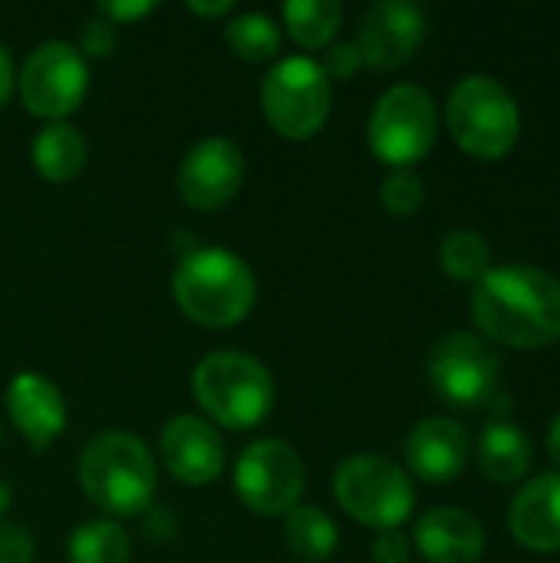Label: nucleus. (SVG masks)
Listing matches in <instances>:
<instances>
[{
  "instance_id": "obj_1",
  "label": "nucleus",
  "mask_w": 560,
  "mask_h": 563,
  "mask_svg": "<svg viewBox=\"0 0 560 563\" xmlns=\"http://www.w3.org/2000/svg\"><path fill=\"white\" fill-rule=\"evenodd\" d=\"M479 330L515 350L560 340V280L538 267H492L472 294Z\"/></svg>"
},
{
  "instance_id": "obj_2",
  "label": "nucleus",
  "mask_w": 560,
  "mask_h": 563,
  "mask_svg": "<svg viewBox=\"0 0 560 563\" xmlns=\"http://www.w3.org/2000/svg\"><path fill=\"white\" fill-rule=\"evenodd\" d=\"M79 488L99 511L132 518L152 505L158 468L142 439L129 432H102L79 455Z\"/></svg>"
},
{
  "instance_id": "obj_3",
  "label": "nucleus",
  "mask_w": 560,
  "mask_h": 563,
  "mask_svg": "<svg viewBox=\"0 0 560 563\" xmlns=\"http://www.w3.org/2000/svg\"><path fill=\"white\" fill-rule=\"evenodd\" d=\"M172 290L182 313L208 330L241 323L257 297L251 267L224 247H201L182 257Z\"/></svg>"
},
{
  "instance_id": "obj_4",
  "label": "nucleus",
  "mask_w": 560,
  "mask_h": 563,
  "mask_svg": "<svg viewBox=\"0 0 560 563\" xmlns=\"http://www.w3.org/2000/svg\"><path fill=\"white\" fill-rule=\"evenodd\" d=\"M198 406L224 429H254L274 409V379L267 366L238 350L208 353L191 376Z\"/></svg>"
},
{
  "instance_id": "obj_5",
  "label": "nucleus",
  "mask_w": 560,
  "mask_h": 563,
  "mask_svg": "<svg viewBox=\"0 0 560 563\" xmlns=\"http://www.w3.org/2000/svg\"><path fill=\"white\" fill-rule=\"evenodd\" d=\"M446 122L462 152L495 162L505 158L521 135V112L515 96L492 76H465L449 92Z\"/></svg>"
},
{
  "instance_id": "obj_6",
  "label": "nucleus",
  "mask_w": 560,
  "mask_h": 563,
  "mask_svg": "<svg viewBox=\"0 0 560 563\" xmlns=\"http://www.w3.org/2000/svg\"><path fill=\"white\" fill-rule=\"evenodd\" d=\"M330 79L317 59L290 56L281 59L261 82V109L271 129L290 142L317 135L330 115Z\"/></svg>"
},
{
  "instance_id": "obj_7",
  "label": "nucleus",
  "mask_w": 560,
  "mask_h": 563,
  "mask_svg": "<svg viewBox=\"0 0 560 563\" xmlns=\"http://www.w3.org/2000/svg\"><path fill=\"white\" fill-rule=\"evenodd\" d=\"M333 495L340 508L366 528H399L416 505L409 475L380 455L347 459L333 475Z\"/></svg>"
},
{
  "instance_id": "obj_8",
  "label": "nucleus",
  "mask_w": 560,
  "mask_h": 563,
  "mask_svg": "<svg viewBox=\"0 0 560 563\" xmlns=\"http://www.w3.org/2000/svg\"><path fill=\"white\" fill-rule=\"evenodd\" d=\"M436 125V102L422 86H393L370 115V148L393 168H413L432 148Z\"/></svg>"
},
{
  "instance_id": "obj_9",
  "label": "nucleus",
  "mask_w": 560,
  "mask_h": 563,
  "mask_svg": "<svg viewBox=\"0 0 560 563\" xmlns=\"http://www.w3.org/2000/svg\"><path fill=\"white\" fill-rule=\"evenodd\" d=\"M429 386L436 396L459 409L485 406L498 396L502 360L475 333H449L429 353Z\"/></svg>"
},
{
  "instance_id": "obj_10",
  "label": "nucleus",
  "mask_w": 560,
  "mask_h": 563,
  "mask_svg": "<svg viewBox=\"0 0 560 563\" xmlns=\"http://www.w3.org/2000/svg\"><path fill=\"white\" fill-rule=\"evenodd\" d=\"M89 89V66L83 53L63 40L40 43L20 73V96L23 106L50 122H63L69 112L79 109Z\"/></svg>"
},
{
  "instance_id": "obj_11",
  "label": "nucleus",
  "mask_w": 560,
  "mask_h": 563,
  "mask_svg": "<svg viewBox=\"0 0 560 563\" xmlns=\"http://www.w3.org/2000/svg\"><path fill=\"white\" fill-rule=\"evenodd\" d=\"M234 492L254 515H287L304 495L300 455L281 439H261L234 465Z\"/></svg>"
},
{
  "instance_id": "obj_12",
  "label": "nucleus",
  "mask_w": 560,
  "mask_h": 563,
  "mask_svg": "<svg viewBox=\"0 0 560 563\" xmlns=\"http://www.w3.org/2000/svg\"><path fill=\"white\" fill-rule=\"evenodd\" d=\"M241 181H244V152L224 135L201 139L178 168V195L195 211L224 208L241 191Z\"/></svg>"
},
{
  "instance_id": "obj_13",
  "label": "nucleus",
  "mask_w": 560,
  "mask_h": 563,
  "mask_svg": "<svg viewBox=\"0 0 560 563\" xmlns=\"http://www.w3.org/2000/svg\"><path fill=\"white\" fill-rule=\"evenodd\" d=\"M422 36H426V16L416 3L383 0L363 13L353 46L363 66L386 73V69H399L403 63H409Z\"/></svg>"
},
{
  "instance_id": "obj_14",
  "label": "nucleus",
  "mask_w": 560,
  "mask_h": 563,
  "mask_svg": "<svg viewBox=\"0 0 560 563\" xmlns=\"http://www.w3.org/2000/svg\"><path fill=\"white\" fill-rule=\"evenodd\" d=\"M162 462L182 485H208L224 468V442L198 416H175L162 435Z\"/></svg>"
},
{
  "instance_id": "obj_15",
  "label": "nucleus",
  "mask_w": 560,
  "mask_h": 563,
  "mask_svg": "<svg viewBox=\"0 0 560 563\" xmlns=\"http://www.w3.org/2000/svg\"><path fill=\"white\" fill-rule=\"evenodd\" d=\"M469 462V432L452 419H422L406 439V465L429 485H449Z\"/></svg>"
},
{
  "instance_id": "obj_16",
  "label": "nucleus",
  "mask_w": 560,
  "mask_h": 563,
  "mask_svg": "<svg viewBox=\"0 0 560 563\" xmlns=\"http://www.w3.org/2000/svg\"><path fill=\"white\" fill-rule=\"evenodd\" d=\"M512 538L535 551L554 554L560 551V472L531 478L508 508Z\"/></svg>"
},
{
  "instance_id": "obj_17",
  "label": "nucleus",
  "mask_w": 560,
  "mask_h": 563,
  "mask_svg": "<svg viewBox=\"0 0 560 563\" xmlns=\"http://www.w3.org/2000/svg\"><path fill=\"white\" fill-rule=\"evenodd\" d=\"M7 412L20 429V435L40 452L66 429V402L59 389L40 373L13 376L7 389Z\"/></svg>"
},
{
  "instance_id": "obj_18",
  "label": "nucleus",
  "mask_w": 560,
  "mask_h": 563,
  "mask_svg": "<svg viewBox=\"0 0 560 563\" xmlns=\"http://www.w3.org/2000/svg\"><path fill=\"white\" fill-rule=\"evenodd\" d=\"M416 548L429 563H475L485 554V531L459 508H436L419 518Z\"/></svg>"
},
{
  "instance_id": "obj_19",
  "label": "nucleus",
  "mask_w": 560,
  "mask_h": 563,
  "mask_svg": "<svg viewBox=\"0 0 560 563\" xmlns=\"http://www.w3.org/2000/svg\"><path fill=\"white\" fill-rule=\"evenodd\" d=\"M479 462L482 472L498 482V485H512L521 482L531 472L535 462V442L528 439L525 429L495 419L482 429V442H479Z\"/></svg>"
},
{
  "instance_id": "obj_20",
  "label": "nucleus",
  "mask_w": 560,
  "mask_h": 563,
  "mask_svg": "<svg viewBox=\"0 0 560 563\" xmlns=\"http://www.w3.org/2000/svg\"><path fill=\"white\" fill-rule=\"evenodd\" d=\"M33 165L46 181H73L83 165H86V139L79 135V129L66 125V122H50L46 129L36 132L33 139Z\"/></svg>"
},
{
  "instance_id": "obj_21",
  "label": "nucleus",
  "mask_w": 560,
  "mask_h": 563,
  "mask_svg": "<svg viewBox=\"0 0 560 563\" xmlns=\"http://www.w3.org/2000/svg\"><path fill=\"white\" fill-rule=\"evenodd\" d=\"M284 26L290 40L304 49L330 46L343 26V7L337 0H287Z\"/></svg>"
},
{
  "instance_id": "obj_22",
  "label": "nucleus",
  "mask_w": 560,
  "mask_h": 563,
  "mask_svg": "<svg viewBox=\"0 0 560 563\" xmlns=\"http://www.w3.org/2000/svg\"><path fill=\"white\" fill-rule=\"evenodd\" d=\"M284 538L287 548L300 558V561H327L337 551V525L330 521L327 511L310 508V505H297L294 511H287V525H284Z\"/></svg>"
},
{
  "instance_id": "obj_23",
  "label": "nucleus",
  "mask_w": 560,
  "mask_h": 563,
  "mask_svg": "<svg viewBox=\"0 0 560 563\" xmlns=\"http://www.w3.org/2000/svg\"><path fill=\"white\" fill-rule=\"evenodd\" d=\"M132 541L116 521H86L69 538V563H129Z\"/></svg>"
},
{
  "instance_id": "obj_24",
  "label": "nucleus",
  "mask_w": 560,
  "mask_h": 563,
  "mask_svg": "<svg viewBox=\"0 0 560 563\" xmlns=\"http://www.w3.org/2000/svg\"><path fill=\"white\" fill-rule=\"evenodd\" d=\"M439 267L462 284H479L492 271V247L479 231H452L439 244Z\"/></svg>"
},
{
  "instance_id": "obj_25",
  "label": "nucleus",
  "mask_w": 560,
  "mask_h": 563,
  "mask_svg": "<svg viewBox=\"0 0 560 563\" xmlns=\"http://www.w3.org/2000/svg\"><path fill=\"white\" fill-rule=\"evenodd\" d=\"M224 40L248 63H267L281 53V26L267 13H238L224 26Z\"/></svg>"
},
{
  "instance_id": "obj_26",
  "label": "nucleus",
  "mask_w": 560,
  "mask_h": 563,
  "mask_svg": "<svg viewBox=\"0 0 560 563\" xmlns=\"http://www.w3.org/2000/svg\"><path fill=\"white\" fill-rule=\"evenodd\" d=\"M422 178L413 172V168H396L386 181H383V191H380V201L383 208L393 214V218H409L419 211L422 205Z\"/></svg>"
},
{
  "instance_id": "obj_27",
  "label": "nucleus",
  "mask_w": 560,
  "mask_h": 563,
  "mask_svg": "<svg viewBox=\"0 0 560 563\" xmlns=\"http://www.w3.org/2000/svg\"><path fill=\"white\" fill-rule=\"evenodd\" d=\"M116 43H119V30L106 16L86 20L83 30H79V49L86 56H109L116 49Z\"/></svg>"
},
{
  "instance_id": "obj_28",
  "label": "nucleus",
  "mask_w": 560,
  "mask_h": 563,
  "mask_svg": "<svg viewBox=\"0 0 560 563\" xmlns=\"http://www.w3.org/2000/svg\"><path fill=\"white\" fill-rule=\"evenodd\" d=\"M360 66H363V59L353 43H330L323 53V63H320L327 79H353L360 73Z\"/></svg>"
},
{
  "instance_id": "obj_29",
  "label": "nucleus",
  "mask_w": 560,
  "mask_h": 563,
  "mask_svg": "<svg viewBox=\"0 0 560 563\" xmlns=\"http://www.w3.org/2000/svg\"><path fill=\"white\" fill-rule=\"evenodd\" d=\"M33 538L20 525H0V563H33Z\"/></svg>"
},
{
  "instance_id": "obj_30",
  "label": "nucleus",
  "mask_w": 560,
  "mask_h": 563,
  "mask_svg": "<svg viewBox=\"0 0 560 563\" xmlns=\"http://www.w3.org/2000/svg\"><path fill=\"white\" fill-rule=\"evenodd\" d=\"M373 561L376 563H406L409 561V538L399 528L380 531L373 541Z\"/></svg>"
},
{
  "instance_id": "obj_31",
  "label": "nucleus",
  "mask_w": 560,
  "mask_h": 563,
  "mask_svg": "<svg viewBox=\"0 0 560 563\" xmlns=\"http://www.w3.org/2000/svg\"><path fill=\"white\" fill-rule=\"evenodd\" d=\"M152 10H155V3H149V0H125V3H119V0H102V3H99V16H106L109 23L142 20V16H149Z\"/></svg>"
},
{
  "instance_id": "obj_32",
  "label": "nucleus",
  "mask_w": 560,
  "mask_h": 563,
  "mask_svg": "<svg viewBox=\"0 0 560 563\" xmlns=\"http://www.w3.org/2000/svg\"><path fill=\"white\" fill-rule=\"evenodd\" d=\"M10 92H13V63H10V53L0 46V109L7 106Z\"/></svg>"
},
{
  "instance_id": "obj_33",
  "label": "nucleus",
  "mask_w": 560,
  "mask_h": 563,
  "mask_svg": "<svg viewBox=\"0 0 560 563\" xmlns=\"http://www.w3.org/2000/svg\"><path fill=\"white\" fill-rule=\"evenodd\" d=\"M188 10H195V13H201V16H224V13L234 10V3H231V0H221V3H198V0H191Z\"/></svg>"
},
{
  "instance_id": "obj_34",
  "label": "nucleus",
  "mask_w": 560,
  "mask_h": 563,
  "mask_svg": "<svg viewBox=\"0 0 560 563\" xmlns=\"http://www.w3.org/2000/svg\"><path fill=\"white\" fill-rule=\"evenodd\" d=\"M548 452H551V459L560 465V412L554 416L551 429H548Z\"/></svg>"
},
{
  "instance_id": "obj_35",
  "label": "nucleus",
  "mask_w": 560,
  "mask_h": 563,
  "mask_svg": "<svg viewBox=\"0 0 560 563\" xmlns=\"http://www.w3.org/2000/svg\"><path fill=\"white\" fill-rule=\"evenodd\" d=\"M7 508H10V488H7V485L0 482V515H3Z\"/></svg>"
},
{
  "instance_id": "obj_36",
  "label": "nucleus",
  "mask_w": 560,
  "mask_h": 563,
  "mask_svg": "<svg viewBox=\"0 0 560 563\" xmlns=\"http://www.w3.org/2000/svg\"><path fill=\"white\" fill-rule=\"evenodd\" d=\"M0 435H3V426H0Z\"/></svg>"
}]
</instances>
